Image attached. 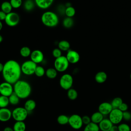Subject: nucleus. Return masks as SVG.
Listing matches in <instances>:
<instances>
[{"mask_svg":"<svg viewBox=\"0 0 131 131\" xmlns=\"http://www.w3.org/2000/svg\"><path fill=\"white\" fill-rule=\"evenodd\" d=\"M69 64L66 56L62 55L55 58L54 62V68L58 72H63L68 69Z\"/></svg>","mask_w":131,"mask_h":131,"instance_id":"obj_5","label":"nucleus"},{"mask_svg":"<svg viewBox=\"0 0 131 131\" xmlns=\"http://www.w3.org/2000/svg\"><path fill=\"white\" fill-rule=\"evenodd\" d=\"M74 23V21L73 18L66 17L62 21V25L64 28L70 29L73 26Z\"/></svg>","mask_w":131,"mask_h":131,"instance_id":"obj_29","label":"nucleus"},{"mask_svg":"<svg viewBox=\"0 0 131 131\" xmlns=\"http://www.w3.org/2000/svg\"><path fill=\"white\" fill-rule=\"evenodd\" d=\"M46 70L44 68L41 66H37L35 71L34 74L38 77H41L45 75Z\"/></svg>","mask_w":131,"mask_h":131,"instance_id":"obj_35","label":"nucleus"},{"mask_svg":"<svg viewBox=\"0 0 131 131\" xmlns=\"http://www.w3.org/2000/svg\"><path fill=\"white\" fill-rule=\"evenodd\" d=\"M12 9L13 8L10 2H8V1L3 2L1 5V10L3 11L6 14L11 12Z\"/></svg>","mask_w":131,"mask_h":131,"instance_id":"obj_22","label":"nucleus"},{"mask_svg":"<svg viewBox=\"0 0 131 131\" xmlns=\"http://www.w3.org/2000/svg\"><path fill=\"white\" fill-rule=\"evenodd\" d=\"M28 113L24 107H16L12 111V118L15 121H24L28 116Z\"/></svg>","mask_w":131,"mask_h":131,"instance_id":"obj_4","label":"nucleus"},{"mask_svg":"<svg viewBox=\"0 0 131 131\" xmlns=\"http://www.w3.org/2000/svg\"><path fill=\"white\" fill-rule=\"evenodd\" d=\"M2 73L5 81L14 84L20 79L22 73L21 66L15 60H8L4 64V69Z\"/></svg>","mask_w":131,"mask_h":131,"instance_id":"obj_1","label":"nucleus"},{"mask_svg":"<svg viewBox=\"0 0 131 131\" xmlns=\"http://www.w3.org/2000/svg\"><path fill=\"white\" fill-rule=\"evenodd\" d=\"M4 69V64L0 62V73H2Z\"/></svg>","mask_w":131,"mask_h":131,"instance_id":"obj_45","label":"nucleus"},{"mask_svg":"<svg viewBox=\"0 0 131 131\" xmlns=\"http://www.w3.org/2000/svg\"><path fill=\"white\" fill-rule=\"evenodd\" d=\"M14 131H25L26 125L24 121H15L13 126Z\"/></svg>","mask_w":131,"mask_h":131,"instance_id":"obj_21","label":"nucleus"},{"mask_svg":"<svg viewBox=\"0 0 131 131\" xmlns=\"http://www.w3.org/2000/svg\"><path fill=\"white\" fill-rule=\"evenodd\" d=\"M73 84V78L71 74L65 73L60 77L59 79V85L62 89L68 91L72 88Z\"/></svg>","mask_w":131,"mask_h":131,"instance_id":"obj_7","label":"nucleus"},{"mask_svg":"<svg viewBox=\"0 0 131 131\" xmlns=\"http://www.w3.org/2000/svg\"><path fill=\"white\" fill-rule=\"evenodd\" d=\"M113 109L111 102H103L98 106V111L103 115H108Z\"/></svg>","mask_w":131,"mask_h":131,"instance_id":"obj_14","label":"nucleus"},{"mask_svg":"<svg viewBox=\"0 0 131 131\" xmlns=\"http://www.w3.org/2000/svg\"><path fill=\"white\" fill-rule=\"evenodd\" d=\"M52 55L55 58H57L62 56V51L58 48H55L52 51Z\"/></svg>","mask_w":131,"mask_h":131,"instance_id":"obj_38","label":"nucleus"},{"mask_svg":"<svg viewBox=\"0 0 131 131\" xmlns=\"http://www.w3.org/2000/svg\"><path fill=\"white\" fill-rule=\"evenodd\" d=\"M75 13H76L75 9L73 6H71L69 7H66L64 14L66 17L72 18L75 15Z\"/></svg>","mask_w":131,"mask_h":131,"instance_id":"obj_31","label":"nucleus"},{"mask_svg":"<svg viewBox=\"0 0 131 131\" xmlns=\"http://www.w3.org/2000/svg\"><path fill=\"white\" fill-rule=\"evenodd\" d=\"M3 131H14L13 127H11L10 126H6L4 128Z\"/></svg>","mask_w":131,"mask_h":131,"instance_id":"obj_44","label":"nucleus"},{"mask_svg":"<svg viewBox=\"0 0 131 131\" xmlns=\"http://www.w3.org/2000/svg\"><path fill=\"white\" fill-rule=\"evenodd\" d=\"M12 118V111L8 108H0V121L7 122Z\"/></svg>","mask_w":131,"mask_h":131,"instance_id":"obj_15","label":"nucleus"},{"mask_svg":"<svg viewBox=\"0 0 131 131\" xmlns=\"http://www.w3.org/2000/svg\"><path fill=\"white\" fill-rule=\"evenodd\" d=\"M9 104L8 97L0 95V108L7 107Z\"/></svg>","mask_w":131,"mask_h":131,"instance_id":"obj_34","label":"nucleus"},{"mask_svg":"<svg viewBox=\"0 0 131 131\" xmlns=\"http://www.w3.org/2000/svg\"><path fill=\"white\" fill-rule=\"evenodd\" d=\"M82 120L83 124H84L85 125H88V124L92 122L91 117H89L88 115H84V116H82Z\"/></svg>","mask_w":131,"mask_h":131,"instance_id":"obj_40","label":"nucleus"},{"mask_svg":"<svg viewBox=\"0 0 131 131\" xmlns=\"http://www.w3.org/2000/svg\"><path fill=\"white\" fill-rule=\"evenodd\" d=\"M10 3L14 9L20 8L23 4V0H10Z\"/></svg>","mask_w":131,"mask_h":131,"instance_id":"obj_36","label":"nucleus"},{"mask_svg":"<svg viewBox=\"0 0 131 131\" xmlns=\"http://www.w3.org/2000/svg\"><path fill=\"white\" fill-rule=\"evenodd\" d=\"M54 0H34L35 5L39 8L46 10L50 8L54 3Z\"/></svg>","mask_w":131,"mask_h":131,"instance_id":"obj_16","label":"nucleus"},{"mask_svg":"<svg viewBox=\"0 0 131 131\" xmlns=\"http://www.w3.org/2000/svg\"><path fill=\"white\" fill-rule=\"evenodd\" d=\"M110 131H118V126L117 125H114L113 124V125L112 126V128H111Z\"/></svg>","mask_w":131,"mask_h":131,"instance_id":"obj_43","label":"nucleus"},{"mask_svg":"<svg viewBox=\"0 0 131 131\" xmlns=\"http://www.w3.org/2000/svg\"><path fill=\"white\" fill-rule=\"evenodd\" d=\"M20 66L22 73L27 76H30L34 74L37 65L31 60H28L24 61Z\"/></svg>","mask_w":131,"mask_h":131,"instance_id":"obj_6","label":"nucleus"},{"mask_svg":"<svg viewBox=\"0 0 131 131\" xmlns=\"http://www.w3.org/2000/svg\"><path fill=\"white\" fill-rule=\"evenodd\" d=\"M130 80H131V73H130Z\"/></svg>","mask_w":131,"mask_h":131,"instance_id":"obj_48","label":"nucleus"},{"mask_svg":"<svg viewBox=\"0 0 131 131\" xmlns=\"http://www.w3.org/2000/svg\"><path fill=\"white\" fill-rule=\"evenodd\" d=\"M113 124L108 118H104L98 124L100 130L110 131Z\"/></svg>","mask_w":131,"mask_h":131,"instance_id":"obj_17","label":"nucleus"},{"mask_svg":"<svg viewBox=\"0 0 131 131\" xmlns=\"http://www.w3.org/2000/svg\"><path fill=\"white\" fill-rule=\"evenodd\" d=\"M68 61L70 63L75 64L77 63L80 60V55L75 50H69L67 51L66 56Z\"/></svg>","mask_w":131,"mask_h":131,"instance_id":"obj_13","label":"nucleus"},{"mask_svg":"<svg viewBox=\"0 0 131 131\" xmlns=\"http://www.w3.org/2000/svg\"><path fill=\"white\" fill-rule=\"evenodd\" d=\"M30 60L36 64L42 62L44 59V54L43 52L38 49L32 51L30 55Z\"/></svg>","mask_w":131,"mask_h":131,"instance_id":"obj_12","label":"nucleus"},{"mask_svg":"<svg viewBox=\"0 0 131 131\" xmlns=\"http://www.w3.org/2000/svg\"><path fill=\"white\" fill-rule=\"evenodd\" d=\"M41 21L44 26L47 27L54 28L58 25L59 19L56 13L53 11H47L42 14Z\"/></svg>","mask_w":131,"mask_h":131,"instance_id":"obj_3","label":"nucleus"},{"mask_svg":"<svg viewBox=\"0 0 131 131\" xmlns=\"http://www.w3.org/2000/svg\"><path fill=\"white\" fill-rule=\"evenodd\" d=\"M123 120L127 121L131 120V113L128 111L123 112Z\"/></svg>","mask_w":131,"mask_h":131,"instance_id":"obj_39","label":"nucleus"},{"mask_svg":"<svg viewBox=\"0 0 131 131\" xmlns=\"http://www.w3.org/2000/svg\"><path fill=\"white\" fill-rule=\"evenodd\" d=\"M14 92L21 99L28 98L32 92V88L30 84L27 81L19 80L13 84Z\"/></svg>","mask_w":131,"mask_h":131,"instance_id":"obj_2","label":"nucleus"},{"mask_svg":"<svg viewBox=\"0 0 131 131\" xmlns=\"http://www.w3.org/2000/svg\"><path fill=\"white\" fill-rule=\"evenodd\" d=\"M70 43L66 40H60L58 43V48L61 51H68L70 49Z\"/></svg>","mask_w":131,"mask_h":131,"instance_id":"obj_23","label":"nucleus"},{"mask_svg":"<svg viewBox=\"0 0 131 131\" xmlns=\"http://www.w3.org/2000/svg\"><path fill=\"white\" fill-rule=\"evenodd\" d=\"M83 131H100V129L98 124L91 122L85 126Z\"/></svg>","mask_w":131,"mask_h":131,"instance_id":"obj_26","label":"nucleus"},{"mask_svg":"<svg viewBox=\"0 0 131 131\" xmlns=\"http://www.w3.org/2000/svg\"><path fill=\"white\" fill-rule=\"evenodd\" d=\"M91 119L92 122L98 124L104 119V115L99 111H97L92 114L91 116Z\"/></svg>","mask_w":131,"mask_h":131,"instance_id":"obj_19","label":"nucleus"},{"mask_svg":"<svg viewBox=\"0 0 131 131\" xmlns=\"http://www.w3.org/2000/svg\"><path fill=\"white\" fill-rule=\"evenodd\" d=\"M31 52L32 51L30 48L27 46H24L21 47L19 51V53L20 56L24 58L30 57L31 54Z\"/></svg>","mask_w":131,"mask_h":131,"instance_id":"obj_25","label":"nucleus"},{"mask_svg":"<svg viewBox=\"0 0 131 131\" xmlns=\"http://www.w3.org/2000/svg\"><path fill=\"white\" fill-rule=\"evenodd\" d=\"M118 131H130V127L127 123H122L118 125Z\"/></svg>","mask_w":131,"mask_h":131,"instance_id":"obj_37","label":"nucleus"},{"mask_svg":"<svg viewBox=\"0 0 131 131\" xmlns=\"http://www.w3.org/2000/svg\"><path fill=\"white\" fill-rule=\"evenodd\" d=\"M8 98L9 103L12 105H17L19 103L20 99L14 92H13L9 97H8Z\"/></svg>","mask_w":131,"mask_h":131,"instance_id":"obj_28","label":"nucleus"},{"mask_svg":"<svg viewBox=\"0 0 131 131\" xmlns=\"http://www.w3.org/2000/svg\"><path fill=\"white\" fill-rule=\"evenodd\" d=\"M35 5V2L32 0H26L24 4V7L26 11H30L34 9Z\"/></svg>","mask_w":131,"mask_h":131,"instance_id":"obj_32","label":"nucleus"},{"mask_svg":"<svg viewBox=\"0 0 131 131\" xmlns=\"http://www.w3.org/2000/svg\"><path fill=\"white\" fill-rule=\"evenodd\" d=\"M69 117L66 115L61 114L59 115L57 118V122L60 125H66L69 123Z\"/></svg>","mask_w":131,"mask_h":131,"instance_id":"obj_27","label":"nucleus"},{"mask_svg":"<svg viewBox=\"0 0 131 131\" xmlns=\"http://www.w3.org/2000/svg\"><path fill=\"white\" fill-rule=\"evenodd\" d=\"M3 23L2 22V21H0V31L2 30V29H3Z\"/></svg>","mask_w":131,"mask_h":131,"instance_id":"obj_46","label":"nucleus"},{"mask_svg":"<svg viewBox=\"0 0 131 131\" xmlns=\"http://www.w3.org/2000/svg\"><path fill=\"white\" fill-rule=\"evenodd\" d=\"M13 92V84L6 81L0 83V95L9 97Z\"/></svg>","mask_w":131,"mask_h":131,"instance_id":"obj_11","label":"nucleus"},{"mask_svg":"<svg viewBox=\"0 0 131 131\" xmlns=\"http://www.w3.org/2000/svg\"><path fill=\"white\" fill-rule=\"evenodd\" d=\"M67 96L69 99L75 100L78 97V92L75 89L71 88L67 91Z\"/></svg>","mask_w":131,"mask_h":131,"instance_id":"obj_30","label":"nucleus"},{"mask_svg":"<svg viewBox=\"0 0 131 131\" xmlns=\"http://www.w3.org/2000/svg\"><path fill=\"white\" fill-rule=\"evenodd\" d=\"M121 112H124L125 111H127L128 110V105L127 104V103H125V102H122V103L120 105V106L118 108Z\"/></svg>","mask_w":131,"mask_h":131,"instance_id":"obj_41","label":"nucleus"},{"mask_svg":"<svg viewBox=\"0 0 131 131\" xmlns=\"http://www.w3.org/2000/svg\"><path fill=\"white\" fill-rule=\"evenodd\" d=\"M107 78V74L103 71L97 73L95 76V80L98 83H103L106 81Z\"/></svg>","mask_w":131,"mask_h":131,"instance_id":"obj_18","label":"nucleus"},{"mask_svg":"<svg viewBox=\"0 0 131 131\" xmlns=\"http://www.w3.org/2000/svg\"><path fill=\"white\" fill-rule=\"evenodd\" d=\"M3 37L2 36V35L0 34V43L3 41Z\"/></svg>","mask_w":131,"mask_h":131,"instance_id":"obj_47","label":"nucleus"},{"mask_svg":"<svg viewBox=\"0 0 131 131\" xmlns=\"http://www.w3.org/2000/svg\"><path fill=\"white\" fill-rule=\"evenodd\" d=\"M36 106V103L35 100L33 99H28L24 103V108L28 112H32L33 111Z\"/></svg>","mask_w":131,"mask_h":131,"instance_id":"obj_20","label":"nucleus"},{"mask_svg":"<svg viewBox=\"0 0 131 131\" xmlns=\"http://www.w3.org/2000/svg\"><path fill=\"white\" fill-rule=\"evenodd\" d=\"M58 72L54 68H49L46 70V76L49 79H53L57 76Z\"/></svg>","mask_w":131,"mask_h":131,"instance_id":"obj_24","label":"nucleus"},{"mask_svg":"<svg viewBox=\"0 0 131 131\" xmlns=\"http://www.w3.org/2000/svg\"><path fill=\"white\" fill-rule=\"evenodd\" d=\"M70 126L74 129H79L83 126L82 117L78 114H72L69 117V123Z\"/></svg>","mask_w":131,"mask_h":131,"instance_id":"obj_9","label":"nucleus"},{"mask_svg":"<svg viewBox=\"0 0 131 131\" xmlns=\"http://www.w3.org/2000/svg\"><path fill=\"white\" fill-rule=\"evenodd\" d=\"M108 119L113 124H119L123 120V112L119 108H113L108 115Z\"/></svg>","mask_w":131,"mask_h":131,"instance_id":"obj_10","label":"nucleus"},{"mask_svg":"<svg viewBox=\"0 0 131 131\" xmlns=\"http://www.w3.org/2000/svg\"><path fill=\"white\" fill-rule=\"evenodd\" d=\"M7 14L2 10H0V21H5Z\"/></svg>","mask_w":131,"mask_h":131,"instance_id":"obj_42","label":"nucleus"},{"mask_svg":"<svg viewBox=\"0 0 131 131\" xmlns=\"http://www.w3.org/2000/svg\"><path fill=\"white\" fill-rule=\"evenodd\" d=\"M20 16L19 14L15 12H11L7 14L5 23L6 24L11 27L16 26L19 23Z\"/></svg>","mask_w":131,"mask_h":131,"instance_id":"obj_8","label":"nucleus"},{"mask_svg":"<svg viewBox=\"0 0 131 131\" xmlns=\"http://www.w3.org/2000/svg\"><path fill=\"white\" fill-rule=\"evenodd\" d=\"M122 102L123 100L121 98L119 97H116L112 100L111 103L113 108H118Z\"/></svg>","mask_w":131,"mask_h":131,"instance_id":"obj_33","label":"nucleus"}]
</instances>
